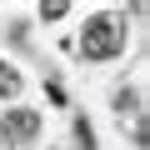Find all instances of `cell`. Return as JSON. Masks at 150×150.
Returning <instances> with one entry per match:
<instances>
[{
    "label": "cell",
    "mask_w": 150,
    "mask_h": 150,
    "mask_svg": "<svg viewBox=\"0 0 150 150\" xmlns=\"http://www.w3.org/2000/svg\"><path fill=\"white\" fill-rule=\"evenodd\" d=\"M65 10H70V5H65V0H50V5H40V15H45V20H60Z\"/></svg>",
    "instance_id": "4"
},
{
    "label": "cell",
    "mask_w": 150,
    "mask_h": 150,
    "mask_svg": "<svg viewBox=\"0 0 150 150\" xmlns=\"http://www.w3.org/2000/svg\"><path fill=\"white\" fill-rule=\"evenodd\" d=\"M0 95H20V75H15L5 60H0Z\"/></svg>",
    "instance_id": "3"
},
{
    "label": "cell",
    "mask_w": 150,
    "mask_h": 150,
    "mask_svg": "<svg viewBox=\"0 0 150 150\" xmlns=\"http://www.w3.org/2000/svg\"><path fill=\"white\" fill-rule=\"evenodd\" d=\"M40 135V115L35 110H5V120H0V140L5 145H25Z\"/></svg>",
    "instance_id": "2"
},
{
    "label": "cell",
    "mask_w": 150,
    "mask_h": 150,
    "mask_svg": "<svg viewBox=\"0 0 150 150\" xmlns=\"http://www.w3.org/2000/svg\"><path fill=\"white\" fill-rule=\"evenodd\" d=\"M125 45V20L120 15H90L85 20V30H80V50H85V60H110L115 50Z\"/></svg>",
    "instance_id": "1"
}]
</instances>
